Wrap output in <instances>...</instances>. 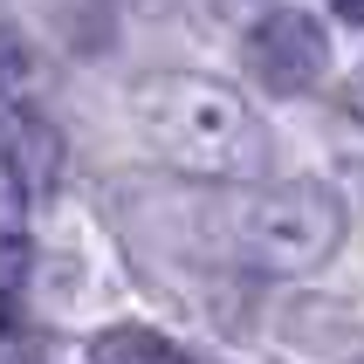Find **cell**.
Masks as SVG:
<instances>
[{
  "label": "cell",
  "instance_id": "cell-1",
  "mask_svg": "<svg viewBox=\"0 0 364 364\" xmlns=\"http://www.w3.org/2000/svg\"><path fill=\"white\" fill-rule=\"evenodd\" d=\"M131 110H138L144 144L165 151L179 172H200V179H234V172H247L255 151H262L255 117H247L227 90H213V82H200V76L144 82L138 97H131Z\"/></svg>",
  "mask_w": 364,
  "mask_h": 364
},
{
  "label": "cell",
  "instance_id": "cell-2",
  "mask_svg": "<svg viewBox=\"0 0 364 364\" xmlns=\"http://www.w3.org/2000/svg\"><path fill=\"white\" fill-rule=\"evenodd\" d=\"M344 241V206L323 186H275V193H247L234 213V247L247 268L262 275H309L323 268Z\"/></svg>",
  "mask_w": 364,
  "mask_h": 364
},
{
  "label": "cell",
  "instance_id": "cell-3",
  "mask_svg": "<svg viewBox=\"0 0 364 364\" xmlns=\"http://www.w3.org/2000/svg\"><path fill=\"white\" fill-rule=\"evenodd\" d=\"M241 55H247V76L262 82L268 97H303L330 69V35H323V21L303 14V7H275V14H262L247 28Z\"/></svg>",
  "mask_w": 364,
  "mask_h": 364
},
{
  "label": "cell",
  "instance_id": "cell-4",
  "mask_svg": "<svg viewBox=\"0 0 364 364\" xmlns=\"http://www.w3.org/2000/svg\"><path fill=\"white\" fill-rule=\"evenodd\" d=\"M0 151H7V172H14L21 200H41V193L62 179V138H55L48 117L7 110V117H0Z\"/></svg>",
  "mask_w": 364,
  "mask_h": 364
},
{
  "label": "cell",
  "instance_id": "cell-5",
  "mask_svg": "<svg viewBox=\"0 0 364 364\" xmlns=\"http://www.w3.org/2000/svg\"><path fill=\"white\" fill-rule=\"evenodd\" d=\"M97 364H186V350L159 330H103L97 337Z\"/></svg>",
  "mask_w": 364,
  "mask_h": 364
},
{
  "label": "cell",
  "instance_id": "cell-6",
  "mask_svg": "<svg viewBox=\"0 0 364 364\" xmlns=\"http://www.w3.org/2000/svg\"><path fill=\"white\" fill-rule=\"evenodd\" d=\"M21 76H28V48H21V35L0 28V90H14Z\"/></svg>",
  "mask_w": 364,
  "mask_h": 364
},
{
  "label": "cell",
  "instance_id": "cell-7",
  "mask_svg": "<svg viewBox=\"0 0 364 364\" xmlns=\"http://www.w3.org/2000/svg\"><path fill=\"white\" fill-rule=\"evenodd\" d=\"M330 14H344L350 28H364V0H330Z\"/></svg>",
  "mask_w": 364,
  "mask_h": 364
}]
</instances>
